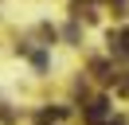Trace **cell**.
<instances>
[{
  "instance_id": "cell-1",
  "label": "cell",
  "mask_w": 129,
  "mask_h": 125,
  "mask_svg": "<svg viewBox=\"0 0 129 125\" xmlns=\"http://www.w3.org/2000/svg\"><path fill=\"white\" fill-rule=\"evenodd\" d=\"M106 109H110V102H106V98H98L94 106L86 109V117H90V121H98V117H106Z\"/></svg>"
},
{
  "instance_id": "cell-2",
  "label": "cell",
  "mask_w": 129,
  "mask_h": 125,
  "mask_svg": "<svg viewBox=\"0 0 129 125\" xmlns=\"http://www.w3.org/2000/svg\"><path fill=\"white\" fill-rule=\"evenodd\" d=\"M31 62H35V70H43V67H47V55H43V51H35V55H31Z\"/></svg>"
}]
</instances>
